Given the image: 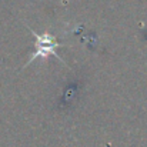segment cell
<instances>
[{
  "mask_svg": "<svg viewBox=\"0 0 147 147\" xmlns=\"http://www.w3.org/2000/svg\"><path fill=\"white\" fill-rule=\"evenodd\" d=\"M57 46L59 45L53 42L51 36H37V51H36V56H42V54H46V53H53L57 57H60L56 53V47Z\"/></svg>",
  "mask_w": 147,
  "mask_h": 147,
  "instance_id": "cell-1",
  "label": "cell"
}]
</instances>
